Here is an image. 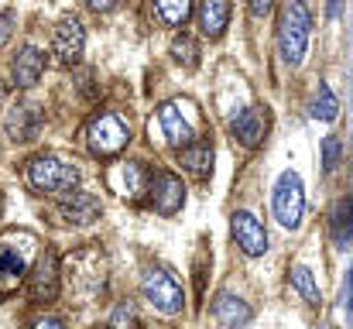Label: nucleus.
<instances>
[{"label": "nucleus", "instance_id": "f257e3e1", "mask_svg": "<svg viewBox=\"0 0 353 329\" xmlns=\"http://www.w3.org/2000/svg\"><path fill=\"white\" fill-rule=\"evenodd\" d=\"M24 175H28V186L34 192H45V196H65L79 182V168L69 165V161H62V158H55V154L31 158L28 168H24Z\"/></svg>", "mask_w": 353, "mask_h": 329}, {"label": "nucleus", "instance_id": "f03ea898", "mask_svg": "<svg viewBox=\"0 0 353 329\" xmlns=\"http://www.w3.org/2000/svg\"><path fill=\"white\" fill-rule=\"evenodd\" d=\"M309 34H312V14L302 0H292L285 10L281 31H278V48H281V59L288 66H302L305 48H309Z\"/></svg>", "mask_w": 353, "mask_h": 329}, {"label": "nucleus", "instance_id": "7ed1b4c3", "mask_svg": "<svg viewBox=\"0 0 353 329\" xmlns=\"http://www.w3.org/2000/svg\"><path fill=\"white\" fill-rule=\"evenodd\" d=\"M34 257V237L31 233H10L0 240V285L3 292H10L31 268Z\"/></svg>", "mask_w": 353, "mask_h": 329}, {"label": "nucleus", "instance_id": "20e7f679", "mask_svg": "<svg viewBox=\"0 0 353 329\" xmlns=\"http://www.w3.org/2000/svg\"><path fill=\"white\" fill-rule=\"evenodd\" d=\"M158 127H161V137L165 144L172 148H185L196 141V127H199V117L189 100H172L165 107H158Z\"/></svg>", "mask_w": 353, "mask_h": 329}, {"label": "nucleus", "instance_id": "39448f33", "mask_svg": "<svg viewBox=\"0 0 353 329\" xmlns=\"http://www.w3.org/2000/svg\"><path fill=\"white\" fill-rule=\"evenodd\" d=\"M274 219L285 226V230H299L302 217H305V189H302V179L299 172H281L278 175V186H274Z\"/></svg>", "mask_w": 353, "mask_h": 329}, {"label": "nucleus", "instance_id": "423d86ee", "mask_svg": "<svg viewBox=\"0 0 353 329\" xmlns=\"http://www.w3.org/2000/svg\"><path fill=\"white\" fill-rule=\"evenodd\" d=\"M141 292H144V299H148L161 316H175V312H182V306H185L182 285H179L165 268H148L144 278H141Z\"/></svg>", "mask_w": 353, "mask_h": 329}, {"label": "nucleus", "instance_id": "0eeeda50", "mask_svg": "<svg viewBox=\"0 0 353 329\" xmlns=\"http://www.w3.org/2000/svg\"><path fill=\"white\" fill-rule=\"evenodd\" d=\"M86 144L97 158H114L130 144V127L117 113H100V117H93V123L86 130Z\"/></svg>", "mask_w": 353, "mask_h": 329}, {"label": "nucleus", "instance_id": "6e6552de", "mask_svg": "<svg viewBox=\"0 0 353 329\" xmlns=\"http://www.w3.org/2000/svg\"><path fill=\"white\" fill-rule=\"evenodd\" d=\"M148 196H151V206L161 217H175L185 203V186L175 172H154L148 179Z\"/></svg>", "mask_w": 353, "mask_h": 329}, {"label": "nucleus", "instance_id": "1a4fd4ad", "mask_svg": "<svg viewBox=\"0 0 353 329\" xmlns=\"http://www.w3.org/2000/svg\"><path fill=\"white\" fill-rule=\"evenodd\" d=\"M230 233H234L236 247L247 257H264L268 254V230H264V223L254 217V213L236 210L234 217H230Z\"/></svg>", "mask_w": 353, "mask_h": 329}, {"label": "nucleus", "instance_id": "9d476101", "mask_svg": "<svg viewBox=\"0 0 353 329\" xmlns=\"http://www.w3.org/2000/svg\"><path fill=\"white\" fill-rule=\"evenodd\" d=\"M28 292L34 302H55V295H59V254L52 247H45V254L38 257L31 281H28Z\"/></svg>", "mask_w": 353, "mask_h": 329}, {"label": "nucleus", "instance_id": "9b49d317", "mask_svg": "<svg viewBox=\"0 0 353 329\" xmlns=\"http://www.w3.org/2000/svg\"><path fill=\"white\" fill-rule=\"evenodd\" d=\"M55 55H59V62L62 66H76L79 59H83V48H86V31H83V24L76 21V17H62L59 24H55Z\"/></svg>", "mask_w": 353, "mask_h": 329}, {"label": "nucleus", "instance_id": "f8f14e48", "mask_svg": "<svg viewBox=\"0 0 353 329\" xmlns=\"http://www.w3.org/2000/svg\"><path fill=\"white\" fill-rule=\"evenodd\" d=\"M100 213H103V206H100V199L93 192H76L72 189L59 203V217L65 223H76V226H90L93 219H100Z\"/></svg>", "mask_w": 353, "mask_h": 329}, {"label": "nucleus", "instance_id": "ddd939ff", "mask_svg": "<svg viewBox=\"0 0 353 329\" xmlns=\"http://www.w3.org/2000/svg\"><path fill=\"white\" fill-rule=\"evenodd\" d=\"M10 72H14V86L31 90V86L41 79V72H45V52L34 48V45H24V48L17 52V59L10 62Z\"/></svg>", "mask_w": 353, "mask_h": 329}, {"label": "nucleus", "instance_id": "4468645a", "mask_svg": "<svg viewBox=\"0 0 353 329\" xmlns=\"http://www.w3.org/2000/svg\"><path fill=\"white\" fill-rule=\"evenodd\" d=\"M230 130L243 148H257L264 141V130H268V117L261 113V107H247L240 110L234 120H230Z\"/></svg>", "mask_w": 353, "mask_h": 329}, {"label": "nucleus", "instance_id": "2eb2a0df", "mask_svg": "<svg viewBox=\"0 0 353 329\" xmlns=\"http://www.w3.org/2000/svg\"><path fill=\"white\" fill-rule=\"evenodd\" d=\"M213 316H216V323L223 329H243L254 312H250V306L243 299H236L234 292H220L216 302H213Z\"/></svg>", "mask_w": 353, "mask_h": 329}, {"label": "nucleus", "instance_id": "dca6fc26", "mask_svg": "<svg viewBox=\"0 0 353 329\" xmlns=\"http://www.w3.org/2000/svg\"><path fill=\"white\" fill-rule=\"evenodd\" d=\"M41 120H45V117H41L38 107H14L10 117H7V134H10V141H17V144L34 141L38 130H41Z\"/></svg>", "mask_w": 353, "mask_h": 329}, {"label": "nucleus", "instance_id": "f3484780", "mask_svg": "<svg viewBox=\"0 0 353 329\" xmlns=\"http://www.w3.org/2000/svg\"><path fill=\"white\" fill-rule=\"evenodd\" d=\"M179 165L196 179H210L213 175V148L206 141H192V144L179 148Z\"/></svg>", "mask_w": 353, "mask_h": 329}, {"label": "nucleus", "instance_id": "a211bd4d", "mask_svg": "<svg viewBox=\"0 0 353 329\" xmlns=\"http://www.w3.org/2000/svg\"><path fill=\"white\" fill-rule=\"evenodd\" d=\"M230 24V0H199V28L206 38H220Z\"/></svg>", "mask_w": 353, "mask_h": 329}, {"label": "nucleus", "instance_id": "6ab92c4d", "mask_svg": "<svg viewBox=\"0 0 353 329\" xmlns=\"http://www.w3.org/2000/svg\"><path fill=\"white\" fill-rule=\"evenodd\" d=\"M288 281H292V288H295L309 306H319V302H323L319 285H316V278H312V271H309L305 264H295V268H292V275H288Z\"/></svg>", "mask_w": 353, "mask_h": 329}, {"label": "nucleus", "instance_id": "aec40b11", "mask_svg": "<svg viewBox=\"0 0 353 329\" xmlns=\"http://www.w3.org/2000/svg\"><path fill=\"white\" fill-rule=\"evenodd\" d=\"M154 7H158V17L168 28H182L192 14V0H154Z\"/></svg>", "mask_w": 353, "mask_h": 329}, {"label": "nucleus", "instance_id": "412c9836", "mask_svg": "<svg viewBox=\"0 0 353 329\" xmlns=\"http://www.w3.org/2000/svg\"><path fill=\"white\" fill-rule=\"evenodd\" d=\"M336 113H340V103H336V97H333V90L323 83L319 90H316V100H312V117L316 120H336Z\"/></svg>", "mask_w": 353, "mask_h": 329}, {"label": "nucleus", "instance_id": "4be33fe9", "mask_svg": "<svg viewBox=\"0 0 353 329\" xmlns=\"http://www.w3.org/2000/svg\"><path fill=\"white\" fill-rule=\"evenodd\" d=\"M172 59H175L179 66H185V69H196V66H199V48H196V41H192L189 34L175 38V41H172Z\"/></svg>", "mask_w": 353, "mask_h": 329}, {"label": "nucleus", "instance_id": "5701e85b", "mask_svg": "<svg viewBox=\"0 0 353 329\" xmlns=\"http://www.w3.org/2000/svg\"><path fill=\"white\" fill-rule=\"evenodd\" d=\"M141 192H148V179H144L141 165H123V186H120V196L137 199Z\"/></svg>", "mask_w": 353, "mask_h": 329}, {"label": "nucleus", "instance_id": "b1692460", "mask_svg": "<svg viewBox=\"0 0 353 329\" xmlns=\"http://www.w3.org/2000/svg\"><path fill=\"white\" fill-rule=\"evenodd\" d=\"M336 165H340V137H326L323 141V172L333 175Z\"/></svg>", "mask_w": 353, "mask_h": 329}, {"label": "nucleus", "instance_id": "393cba45", "mask_svg": "<svg viewBox=\"0 0 353 329\" xmlns=\"http://www.w3.org/2000/svg\"><path fill=\"white\" fill-rule=\"evenodd\" d=\"M336 237L340 240L353 237V199L350 203H340V210H336Z\"/></svg>", "mask_w": 353, "mask_h": 329}, {"label": "nucleus", "instance_id": "a878e982", "mask_svg": "<svg viewBox=\"0 0 353 329\" xmlns=\"http://www.w3.org/2000/svg\"><path fill=\"white\" fill-rule=\"evenodd\" d=\"M14 21H17V17H14V10H0V48H3V45H7V38L14 34Z\"/></svg>", "mask_w": 353, "mask_h": 329}, {"label": "nucleus", "instance_id": "bb28decb", "mask_svg": "<svg viewBox=\"0 0 353 329\" xmlns=\"http://www.w3.org/2000/svg\"><path fill=\"white\" fill-rule=\"evenodd\" d=\"M123 323H134V306H130V302H123L117 312H114V326L120 329Z\"/></svg>", "mask_w": 353, "mask_h": 329}, {"label": "nucleus", "instance_id": "cd10ccee", "mask_svg": "<svg viewBox=\"0 0 353 329\" xmlns=\"http://www.w3.org/2000/svg\"><path fill=\"white\" fill-rule=\"evenodd\" d=\"M271 7H274V0H250V14H254V17L271 14Z\"/></svg>", "mask_w": 353, "mask_h": 329}, {"label": "nucleus", "instance_id": "c85d7f7f", "mask_svg": "<svg viewBox=\"0 0 353 329\" xmlns=\"http://www.w3.org/2000/svg\"><path fill=\"white\" fill-rule=\"evenodd\" d=\"M86 3H90L97 14H107V10H114V7H117V0H86Z\"/></svg>", "mask_w": 353, "mask_h": 329}, {"label": "nucleus", "instance_id": "c756f323", "mask_svg": "<svg viewBox=\"0 0 353 329\" xmlns=\"http://www.w3.org/2000/svg\"><path fill=\"white\" fill-rule=\"evenodd\" d=\"M31 329H65V326H62L59 319H38V323H34Z\"/></svg>", "mask_w": 353, "mask_h": 329}, {"label": "nucleus", "instance_id": "7c9ffc66", "mask_svg": "<svg viewBox=\"0 0 353 329\" xmlns=\"http://www.w3.org/2000/svg\"><path fill=\"white\" fill-rule=\"evenodd\" d=\"M340 14V0H330V17H336Z\"/></svg>", "mask_w": 353, "mask_h": 329}, {"label": "nucleus", "instance_id": "2f4dec72", "mask_svg": "<svg viewBox=\"0 0 353 329\" xmlns=\"http://www.w3.org/2000/svg\"><path fill=\"white\" fill-rule=\"evenodd\" d=\"M347 309L353 312V268H350V302H347Z\"/></svg>", "mask_w": 353, "mask_h": 329}, {"label": "nucleus", "instance_id": "473e14b6", "mask_svg": "<svg viewBox=\"0 0 353 329\" xmlns=\"http://www.w3.org/2000/svg\"><path fill=\"white\" fill-rule=\"evenodd\" d=\"M3 97H7V90H3V83H0V107H3Z\"/></svg>", "mask_w": 353, "mask_h": 329}, {"label": "nucleus", "instance_id": "72a5a7b5", "mask_svg": "<svg viewBox=\"0 0 353 329\" xmlns=\"http://www.w3.org/2000/svg\"><path fill=\"white\" fill-rule=\"evenodd\" d=\"M97 329H110V326H97Z\"/></svg>", "mask_w": 353, "mask_h": 329}, {"label": "nucleus", "instance_id": "f704fd0d", "mask_svg": "<svg viewBox=\"0 0 353 329\" xmlns=\"http://www.w3.org/2000/svg\"><path fill=\"white\" fill-rule=\"evenodd\" d=\"M0 206H3V199H0Z\"/></svg>", "mask_w": 353, "mask_h": 329}]
</instances>
